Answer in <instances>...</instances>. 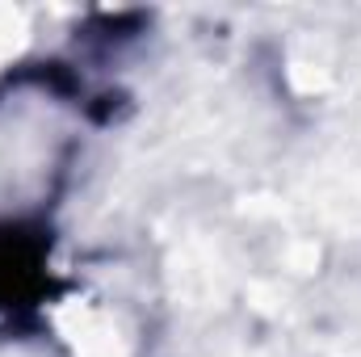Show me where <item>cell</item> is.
<instances>
[{"label": "cell", "instance_id": "6da1fadb", "mask_svg": "<svg viewBox=\"0 0 361 357\" xmlns=\"http://www.w3.org/2000/svg\"><path fill=\"white\" fill-rule=\"evenodd\" d=\"M51 286L47 231L34 223H0V315L34 311Z\"/></svg>", "mask_w": 361, "mask_h": 357}]
</instances>
